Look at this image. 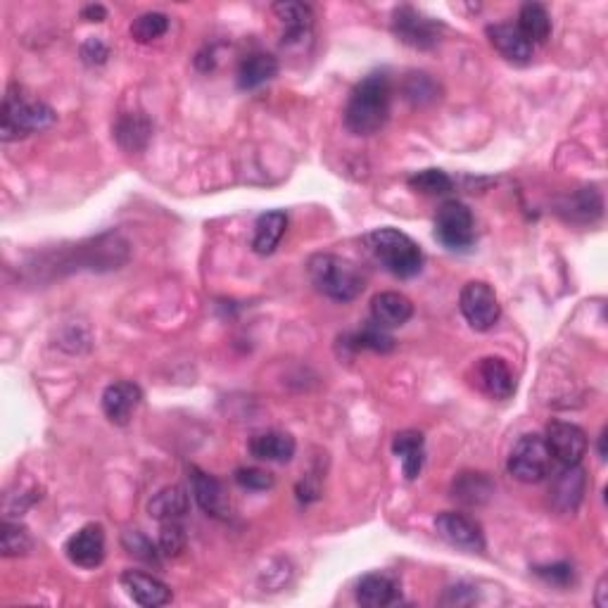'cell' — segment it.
I'll return each mask as SVG.
<instances>
[{"label":"cell","mask_w":608,"mask_h":608,"mask_svg":"<svg viewBox=\"0 0 608 608\" xmlns=\"http://www.w3.org/2000/svg\"><path fill=\"white\" fill-rule=\"evenodd\" d=\"M169 17L164 12H145L131 24V38L138 43H150L167 34Z\"/></svg>","instance_id":"31"},{"label":"cell","mask_w":608,"mask_h":608,"mask_svg":"<svg viewBox=\"0 0 608 608\" xmlns=\"http://www.w3.org/2000/svg\"><path fill=\"white\" fill-rule=\"evenodd\" d=\"M274 15L281 19V24L285 27L283 43H297L312 34L314 12L309 5L295 3V0H283V3L274 5Z\"/></svg>","instance_id":"22"},{"label":"cell","mask_w":608,"mask_h":608,"mask_svg":"<svg viewBox=\"0 0 608 608\" xmlns=\"http://www.w3.org/2000/svg\"><path fill=\"white\" fill-rule=\"evenodd\" d=\"M307 271L314 288L335 302H352L364 293V276L350 259L321 252V255L309 259Z\"/></svg>","instance_id":"3"},{"label":"cell","mask_w":608,"mask_h":608,"mask_svg":"<svg viewBox=\"0 0 608 608\" xmlns=\"http://www.w3.org/2000/svg\"><path fill=\"white\" fill-rule=\"evenodd\" d=\"M516 27L521 29V34L528 38L532 46H540V43H547L551 36V17L544 5L525 3L518 12Z\"/></svg>","instance_id":"27"},{"label":"cell","mask_w":608,"mask_h":608,"mask_svg":"<svg viewBox=\"0 0 608 608\" xmlns=\"http://www.w3.org/2000/svg\"><path fill=\"white\" fill-rule=\"evenodd\" d=\"M55 124L53 107L41 100H31L17 88H10L3 103V119H0V133L3 141H19L29 133L43 131Z\"/></svg>","instance_id":"4"},{"label":"cell","mask_w":608,"mask_h":608,"mask_svg":"<svg viewBox=\"0 0 608 608\" xmlns=\"http://www.w3.org/2000/svg\"><path fill=\"white\" fill-rule=\"evenodd\" d=\"M506 468H509L513 478L521 480L525 485L540 483V480L547 478L551 468V454L544 437L537 433L523 435L521 440L513 445Z\"/></svg>","instance_id":"5"},{"label":"cell","mask_w":608,"mask_h":608,"mask_svg":"<svg viewBox=\"0 0 608 608\" xmlns=\"http://www.w3.org/2000/svg\"><path fill=\"white\" fill-rule=\"evenodd\" d=\"M475 376H478L480 390H483L485 395H490L492 399H509L513 392H516L513 373L509 366H506V361L499 357L480 359L478 369H475Z\"/></svg>","instance_id":"16"},{"label":"cell","mask_w":608,"mask_h":608,"mask_svg":"<svg viewBox=\"0 0 608 608\" xmlns=\"http://www.w3.org/2000/svg\"><path fill=\"white\" fill-rule=\"evenodd\" d=\"M409 188L423 195H445L454 188L452 176L442 169H421L407 179Z\"/></svg>","instance_id":"30"},{"label":"cell","mask_w":608,"mask_h":608,"mask_svg":"<svg viewBox=\"0 0 608 608\" xmlns=\"http://www.w3.org/2000/svg\"><path fill=\"white\" fill-rule=\"evenodd\" d=\"M392 31L407 46L416 50H430L440 43L445 24L423 15L421 10L411 8V5H402V8L392 12Z\"/></svg>","instance_id":"8"},{"label":"cell","mask_w":608,"mask_h":608,"mask_svg":"<svg viewBox=\"0 0 608 608\" xmlns=\"http://www.w3.org/2000/svg\"><path fill=\"white\" fill-rule=\"evenodd\" d=\"M190 473H193L190 480H193L195 502H198L200 509L212 518H226L228 511H231V504H228L224 485L214 475L200 471V468H190Z\"/></svg>","instance_id":"15"},{"label":"cell","mask_w":608,"mask_h":608,"mask_svg":"<svg viewBox=\"0 0 608 608\" xmlns=\"http://www.w3.org/2000/svg\"><path fill=\"white\" fill-rule=\"evenodd\" d=\"M392 81L388 72H373L352 88L345 105V126L354 136H373L388 122Z\"/></svg>","instance_id":"1"},{"label":"cell","mask_w":608,"mask_h":608,"mask_svg":"<svg viewBox=\"0 0 608 608\" xmlns=\"http://www.w3.org/2000/svg\"><path fill=\"white\" fill-rule=\"evenodd\" d=\"M547 442L549 454L563 466H575L580 464L582 456L587 454V433L575 423L566 421H551L547 426Z\"/></svg>","instance_id":"10"},{"label":"cell","mask_w":608,"mask_h":608,"mask_svg":"<svg viewBox=\"0 0 608 608\" xmlns=\"http://www.w3.org/2000/svg\"><path fill=\"white\" fill-rule=\"evenodd\" d=\"M487 38L494 48L511 62H528L532 57V43L521 34L516 24H490L487 27Z\"/></svg>","instance_id":"21"},{"label":"cell","mask_w":608,"mask_h":608,"mask_svg":"<svg viewBox=\"0 0 608 608\" xmlns=\"http://www.w3.org/2000/svg\"><path fill=\"white\" fill-rule=\"evenodd\" d=\"M585 487L587 478L580 464L563 466V471L556 475L554 485H551V506L559 513H575L582 502Z\"/></svg>","instance_id":"14"},{"label":"cell","mask_w":608,"mask_h":608,"mask_svg":"<svg viewBox=\"0 0 608 608\" xmlns=\"http://www.w3.org/2000/svg\"><path fill=\"white\" fill-rule=\"evenodd\" d=\"M435 238L447 250L464 252L475 243V221L471 209L464 202L449 200L437 209L435 217Z\"/></svg>","instance_id":"7"},{"label":"cell","mask_w":608,"mask_h":608,"mask_svg":"<svg viewBox=\"0 0 608 608\" xmlns=\"http://www.w3.org/2000/svg\"><path fill=\"white\" fill-rule=\"evenodd\" d=\"M454 499L464 504H483L492 497L494 485L485 473H461L454 480Z\"/></svg>","instance_id":"28"},{"label":"cell","mask_w":608,"mask_h":608,"mask_svg":"<svg viewBox=\"0 0 608 608\" xmlns=\"http://www.w3.org/2000/svg\"><path fill=\"white\" fill-rule=\"evenodd\" d=\"M152 124L143 114H124L114 126V138L126 152H141L150 143Z\"/></svg>","instance_id":"26"},{"label":"cell","mask_w":608,"mask_h":608,"mask_svg":"<svg viewBox=\"0 0 608 608\" xmlns=\"http://www.w3.org/2000/svg\"><path fill=\"white\" fill-rule=\"evenodd\" d=\"M81 17H84L86 22H103L107 17V10L103 5H88V8L81 10Z\"/></svg>","instance_id":"39"},{"label":"cell","mask_w":608,"mask_h":608,"mask_svg":"<svg viewBox=\"0 0 608 608\" xmlns=\"http://www.w3.org/2000/svg\"><path fill=\"white\" fill-rule=\"evenodd\" d=\"M404 95L416 105L433 103L437 98V86L428 74H409L407 84H404Z\"/></svg>","instance_id":"34"},{"label":"cell","mask_w":608,"mask_h":608,"mask_svg":"<svg viewBox=\"0 0 608 608\" xmlns=\"http://www.w3.org/2000/svg\"><path fill=\"white\" fill-rule=\"evenodd\" d=\"M364 243L369 247L373 259H376L385 271H390L392 276L414 278L416 274H421V245H418L414 238H409L407 233L399 231V228H376V231H371L369 236L364 238Z\"/></svg>","instance_id":"2"},{"label":"cell","mask_w":608,"mask_h":608,"mask_svg":"<svg viewBox=\"0 0 608 608\" xmlns=\"http://www.w3.org/2000/svg\"><path fill=\"white\" fill-rule=\"evenodd\" d=\"M295 437L283 430H264L250 437V454L259 461H274V464H288L295 456Z\"/></svg>","instance_id":"18"},{"label":"cell","mask_w":608,"mask_h":608,"mask_svg":"<svg viewBox=\"0 0 608 608\" xmlns=\"http://www.w3.org/2000/svg\"><path fill=\"white\" fill-rule=\"evenodd\" d=\"M285 228H288V214L281 212V209L262 214L255 224L252 250H255L257 255H271V252L278 247V243H281Z\"/></svg>","instance_id":"25"},{"label":"cell","mask_w":608,"mask_h":608,"mask_svg":"<svg viewBox=\"0 0 608 608\" xmlns=\"http://www.w3.org/2000/svg\"><path fill=\"white\" fill-rule=\"evenodd\" d=\"M81 57H84L86 65H103L107 57H110V48L100 38H88L84 46H81Z\"/></svg>","instance_id":"37"},{"label":"cell","mask_w":608,"mask_h":608,"mask_svg":"<svg viewBox=\"0 0 608 608\" xmlns=\"http://www.w3.org/2000/svg\"><path fill=\"white\" fill-rule=\"evenodd\" d=\"M537 575L542 580L551 582V585H561L566 587L570 580H573V568L568 563H559V566H547V568H537Z\"/></svg>","instance_id":"38"},{"label":"cell","mask_w":608,"mask_h":608,"mask_svg":"<svg viewBox=\"0 0 608 608\" xmlns=\"http://www.w3.org/2000/svg\"><path fill=\"white\" fill-rule=\"evenodd\" d=\"M233 478H236V483L243 487V490L252 492H266L276 485L274 475L269 471H262V468H238Z\"/></svg>","instance_id":"35"},{"label":"cell","mask_w":608,"mask_h":608,"mask_svg":"<svg viewBox=\"0 0 608 608\" xmlns=\"http://www.w3.org/2000/svg\"><path fill=\"white\" fill-rule=\"evenodd\" d=\"M143 402V390L131 380L114 383L103 392V411L114 426H126Z\"/></svg>","instance_id":"12"},{"label":"cell","mask_w":608,"mask_h":608,"mask_svg":"<svg viewBox=\"0 0 608 608\" xmlns=\"http://www.w3.org/2000/svg\"><path fill=\"white\" fill-rule=\"evenodd\" d=\"M122 587L138 606L157 608L171 601V589L155 575L143 573V570H124Z\"/></svg>","instance_id":"13"},{"label":"cell","mask_w":608,"mask_h":608,"mask_svg":"<svg viewBox=\"0 0 608 608\" xmlns=\"http://www.w3.org/2000/svg\"><path fill=\"white\" fill-rule=\"evenodd\" d=\"M435 530L442 540L464 551H485V535L478 521H473L466 513L445 511L435 518Z\"/></svg>","instance_id":"9"},{"label":"cell","mask_w":608,"mask_h":608,"mask_svg":"<svg viewBox=\"0 0 608 608\" xmlns=\"http://www.w3.org/2000/svg\"><path fill=\"white\" fill-rule=\"evenodd\" d=\"M345 345L352 347L354 352L359 350H373V352H392L395 350V338H392L390 333H385V328L376 326V323H371V326L361 328V331L352 333L350 338H345Z\"/></svg>","instance_id":"29"},{"label":"cell","mask_w":608,"mask_h":608,"mask_svg":"<svg viewBox=\"0 0 608 608\" xmlns=\"http://www.w3.org/2000/svg\"><path fill=\"white\" fill-rule=\"evenodd\" d=\"M188 509H190V499L186 490L179 485L164 487V490L157 492L148 504V513L160 523L181 521V518L188 513Z\"/></svg>","instance_id":"23"},{"label":"cell","mask_w":608,"mask_h":608,"mask_svg":"<svg viewBox=\"0 0 608 608\" xmlns=\"http://www.w3.org/2000/svg\"><path fill=\"white\" fill-rule=\"evenodd\" d=\"M186 549V530L179 521L162 523L160 530V551L164 556H179Z\"/></svg>","instance_id":"36"},{"label":"cell","mask_w":608,"mask_h":608,"mask_svg":"<svg viewBox=\"0 0 608 608\" xmlns=\"http://www.w3.org/2000/svg\"><path fill=\"white\" fill-rule=\"evenodd\" d=\"M67 559L79 568H98L105 561V530L100 523H88L69 537Z\"/></svg>","instance_id":"11"},{"label":"cell","mask_w":608,"mask_h":608,"mask_svg":"<svg viewBox=\"0 0 608 608\" xmlns=\"http://www.w3.org/2000/svg\"><path fill=\"white\" fill-rule=\"evenodd\" d=\"M392 452L402 461L404 478L416 480L423 471V461H426V437L418 430H402L392 440Z\"/></svg>","instance_id":"20"},{"label":"cell","mask_w":608,"mask_h":608,"mask_svg":"<svg viewBox=\"0 0 608 608\" xmlns=\"http://www.w3.org/2000/svg\"><path fill=\"white\" fill-rule=\"evenodd\" d=\"M122 544L131 556H136V559H141L145 563H155V566L160 563L162 551H157L155 547H152V542L143 535L141 530H126L122 535Z\"/></svg>","instance_id":"33"},{"label":"cell","mask_w":608,"mask_h":608,"mask_svg":"<svg viewBox=\"0 0 608 608\" xmlns=\"http://www.w3.org/2000/svg\"><path fill=\"white\" fill-rule=\"evenodd\" d=\"M357 601L366 608H385L399 601V582L388 573H369L359 580Z\"/></svg>","instance_id":"19"},{"label":"cell","mask_w":608,"mask_h":608,"mask_svg":"<svg viewBox=\"0 0 608 608\" xmlns=\"http://www.w3.org/2000/svg\"><path fill=\"white\" fill-rule=\"evenodd\" d=\"M459 309L468 321V326L480 333L497 326L499 316H502V304L497 300V293H494L492 285L485 281H471L461 288Z\"/></svg>","instance_id":"6"},{"label":"cell","mask_w":608,"mask_h":608,"mask_svg":"<svg viewBox=\"0 0 608 608\" xmlns=\"http://www.w3.org/2000/svg\"><path fill=\"white\" fill-rule=\"evenodd\" d=\"M599 456L601 459H606V430L599 437Z\"/></svg>","instance_id":"40"},{"label":"cell","mask_w":608,"mask_h":608,"mask_svg":"<svg viewBox=\"0 0 608 608\" xmlns=\"http://www.w3.org/2000/svg\"><path fill=\"white\" fill-rule=\"evenodd\" d=\"M278 74V60L269 53H250L238 67V86L243 91H255V88L269 84Z\"/></svg>","instance_id":"24"},{"label":"cell","mask_w":608,"mask_h":608,"mask_svg":"<svg viewBox=\"0 0 608 608\" xmlns=\"http://www.w3.org/2000/svg\"><path fill=\"white\" fill-rule=\"evenodd\" d=\"M0 549H3V556H24L31 549V537L29 532L22 528V525L5 521L3 532H0Z\"/></svg>","instance_id":"32"},{"label":"cell","mask_w":608,"mask_h":608,"mask_svg":"<svg viewBox=\"0 0 608 608\" xmlns=\"http://www.w3.org/2000/svg\"><path fill=\"white\" fill-rule=\"evenodd\" d=\"M414 316V304L402 293H378L371 300V319L380 328H399Z\"/></svg>","instance_id":"17"}]
</instances>
